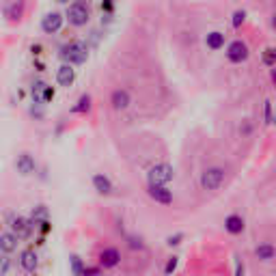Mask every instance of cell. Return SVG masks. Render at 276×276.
Segmentation results:
<instances>
[{"label": "cell", "mask_w": 276, "mask_h": 276, "mask_svg": "<svg viewBox=\"0 0 276 276\" xmlns=\"http://www.w3.org/2000/svg\"><path fill=\"white\" fill-rule=\"evenodd\" d=\"M61 58L65 61V65H82L89 58V48L82 41H72L61 50Z\"/></svg>", "instance_id": "obj_1"}, {"label": "cell", "mask_w": 276, "mask_h": 276, "mask_svg": "<svg viewBox=\"0 0 276 276\" xmlns=\"http://www.w3.org/2000/svg\"><path fill=\"white\" fill-rule=\"evenodd\" d=\"M173 166L166 162L162 164H156V166L149 168V173H147V181H149V186H166L168 181L173 179Z\"/></svg>", "instance_id": "obj_2"}, {"label": "cell", "mask_w": 276, "mask_h": 276, "mask_svg": "<svg viewBox=\"0 0 276 276\" xmlns=\"http://www.w3.org/2000/svg\"><path fill=\"white\" fill-rule=\"evenodd\" d=\"M225 184V168L222 166H209L201 173V188L203 190H218Z\"/></svg>", "instance_id": "obj_3"}, {"label": "cell", "mask_w": 276, "mask_h": 276, "mask_svg": "<svg viewBox=\"0 0 276 276\" xmlns=\"http://www.w3.org/2000/svg\"><path fill=\"white\" fill-rule=\"evenodd\" d=\"M9 229L17 239H28L35 231V225H33V220L24 218V216H13V218L9 220Z\"/></svg>", "instance_id": "obj_4"}, {"label": "cell", "mask_w": 276, "mask_h": 276, "mask_svg": "<svg viewBox=\"0 0 276 276\" xmlns=\"http://www.w3.org/2000/svg\"><path fill=\"white\" fill-rule=\"evenodd\" d=\"M121 263V250L115 248V246H106V248L99 252V263L97 266L102 270H115Z\"/></svg>", "instance_id": "obj_5"}, {"label": "cell", "mask_w": 276, "mask_h": 276, "mask_svg": "<svg viewBox=\"0 0 276 276\" xmlns=\"http://www.w3.org/2000/svg\"><path fill=\"white\" fill-rule=\"evenodd\" d=\"M227 58L231 63H244L246 58H248V45H246L242 39L231 41L227 48Z\"/></svg>", "instance_id": "obj_6"}, {"label": "cell", "mask_w": 276, "mask_h": 276, "mask_svg": "<svg viewBox=\"0 0 276 276\" xmlns=\"http://www.w3.org/2000/svg\"><path fill=\"white\" fill-rule=\"evenodd\" d=\"M67 20L72 26H84L86 22H89V9L84 7V4H72V7L67 9Z\"/></svg>", "instance_id": "obj_7"}, {"label": "cell", "mask_w": 276, "mask_h": 276, "mask_svg": "<svg viewBox=\"0 0 276 276\" xmlns=\"http://www.w3.org/2000/svg\"><path fill=\"white\" fill-rule=\"evenodd\" d=\"M255 259L261 263H272L276 259V244L272 242H259L255 246Z\"/></svg>", "instance_id": "obj_8"}, {"label": "cell", "mask_w": 276, "mask_h": 276, "mask_svg": "<svg viewBox=\"0 0 276 276\" xmlns=\"http://www.w3.org/2000/svg\"><path fill=\"white\" fill-rule=\"evenodd\" d=\"M147 195L160 205H171L173 203V192L166 186H147Z\"/></svg>", "instance_id": "obj_9"}, {"label": "cell", "mask_w": 276, "mask_h": 276, "mask_svg": "<svg viewBox=\"0 0 276 276\" xmlns=\"http://www.w3.org/2000/svg\"><path fill=\"white\" fill-rule=\"evenodd\" d=\"M20 268L24 270V272H28V274H33L35 270L39 268V257H37V252H35L33 248H26V250H22L20 252Z\"/></svg>", "instance_id": "obj_10"}, {"label": "cell", "mask_w": 276, "mask_h": 276, "mask_svg": "<svg viewBox=\"0 0 276 276\" xmlns=\"http://www.w3.org/2000/svg\"><path fill=\"white\" fill-rule=\"evenodd\" d=\"M35 168H37V164H35V158H33L31 154L17 156V160H15V171L20 173L22 177H28V175H33Z\"/></svg>", "instance_id": "obj_11"}, {"label": "cell", "mask_w": 276, "mask_h": 276, "mask_svg": "<svg viewBox=\"0 0 276 276\" xmlns=\"http://www.w3.org/2000/svg\"><path fill=\"white\" fill-rule=\"evenodd\" d=\"M61 26H63V15L56 13V11H52V13H48L43 20H41V28H43V33H48V35L58 33Z\"/></svg>", "instance_id": "obj_12"}, {"label": "cell", "mask_w": 276, "mask_h": 276, "mask_svg": "<svg viewBox=\"0 0 276 276\" xmlns=\"http://www.w3.org/2000/svg\"><path fill=\"white\" fill-rule=\"evenodd\" d=\"M244 229H246V222L239 214H231L225 218V231L229 236H239V233H244Z\"/></svg>", "instance_id": "obj_13"}, {"label": "cell", "mask_w": 276, "mask_h": 276, "mask_svg": "<svg viewBox=\"0 0 276 276\" xmlns=\"http://www.w3.org/2000/svg\"><path fill=\"white\" fill-rule=\"evenodd\" d=\"M110 104H113L115 110H125L127 106L132 104V97L125 89H117V91H113V95H110Z\"/></svg>", "instance_id": "obj_14"}, {"label": "cell", "mask_w": 276, "mask_h": 276, "mask_svg": "<svg viewBox=\"0 0 276 276\" xmlns=\"http://www.w3.org/2000/svg\"><path fill=\"white\" fill-rule=\"evenodd\" d=\"M17 239L13 233H0V255H11V252L17 250Z\"/></svg>", "instance_id": "obj_15"}, {"label": "cell", "mask_w": 276, "mask_h": 276, "mask_svg": "<svg viewBox=\"0 0 276 276\" xmlns=\"http://www.w3.org/2000/svg\"><path fill=\"white\" fill-rule=\"evenodd\" d=\"M76 80V69L72 65H61L56 72V82L61 86H72Z\"/></svg>", "instance_id": "obj_16"}, {"label": "cell", "mask_w": 276, "mask_h": 276, "mask_svg": "<svg viewBox=\"0 0 276 276\" xmlns=\"http://www.w3.org/2000/svg\"><path fill=\"white\" fill-rule=\"evenodd\" d=\"M93 186H95V190L99 195H110L113 192V181L106 177V175H95L93 177Z\"/></svg>", "instance_id": "obj_17"}, {"label": "cell", "mask_w": 276, "mask_h": 276, "mask_svg": "<svg viewBox=\"0 0 276 276\" xmlns=\"http://www.w3.org/2000/svg\"><path fill=\"white\" fill-rule=\"evenodd\" d=\"M207 48L209 50H220L222 45H225V33H220V31H214V33H209L207 35Z\"/></svg>", "instance_id": "obj_18"}, {"label": "cell", "mask_w": 276, "mask_h": 276, "mask_svg": "<svg viewBox=\"0 0 276 276\" xmlns=\"http://www.w3.org/2000/svg\"><path fill=\"white\" fill-rule=\"evenodd\" d=\"M89 108H91V95H82L80 99H78V104L72 108V113H78V115H82V113H89Z\"/></svg>", "instance_id": "obj_19"}, {"label": "cell", "mask_w": 276, "mask_h": 276, "mask_svg": "<svg viewBox=\"0 0 276 276\" xmlns=\"http://www.w3.org/2000/svg\"><path fill=\"white\" fill-rule=\"evenodd\" d=\"M45 82H35L33 84V89H31V93H33V99H35V104H43V91H45Z\"/></svg>", "instance_id": "obj_20"}, {"label": "cell", "mask_w": 276, "mask_h": 276, "mask_svg": "<svg viewBox=\"0 0 276 276\" xmlns=\"http://www.w3.org/2000/svg\"><path fill=\"white\" fill-rule=\"evenodd\" d=\"M69 263H72V274L74 276H82V270H84V263L80 261V257H72V259H69Z\"/></svg>", "instance_id": "obj_21"}, {"label": "cell", "mask_w": 276, "mask_h": 276, "mask_svg": "<svg viewBox=\"0 0 276 276\" xmlns=\"http://www.w3.org/2000/svg\"><path fill=\"white\" fill-rule=\"evenodd\" d=\"M11 270V259L9 255H0V276H7Z\"/></svg>", "instance_id": "obj_22"}, {"label": "cell", "mask_w": 276, "mask_h": 276, "mask_svg": "<svg viewBox=\"0 0 276 276\" xmlns=\"http://www.w3.org/2000/svg\"><path fill=\"white\" fill-rule=\"evenodd\" d=\"M263 63H266V65H270V67H274L276 65V50H266V54H263Z\"/></svg>", "instance_id": "obj_23"}, {"label": "cell", "mask_w": 276, "mask_h": 276, "mask_svg": "<svg viewBox=\"0 0 276 276\" xmlns=\"http://www.w3.org/2000/svg\"><path fill=\"white\" fill-rule=\"evenodd\" d=\"M177 263H179V259H177V257H171V259L166 261V268H164V274H166V276H171V274L175 272V270H177Z\"/></svg>", "instance_id": "obj_24"}, {"label": "cell", "mask_w": 276, "mask_h": 276, "mask_svg": "<svg viewBox=\"0 0 276 276\" xmlns=\"http://www.w3.org/2000/svg\"><path fill=\"white\" fill-rule=\"evenodd\" d=\"M82 276H102V268L99 266H84Z\"/></svg>", "instance_id": "obj_25"}, {"label": "cell", "mask_w": 276, "mask_h": 276, "mask_svg": "<svg viewBox=\"0 0 276 276\" xmlns=\"http://www.w3.org/2000/svg\"><path fill=\"white\" fill-rule=\"evenodd\" d=\"M244 20H246V13H244V11H236V13H233V26H236V28L242 26Z\"/></svg>", "instance_id": "obj_26"}, {"label": "cell", "mask_w": 276, "mask_h": 276, "mask_svg": "<svg viewBox=\"0 0 276 276\" xmlns=\"http://www.w3.org/2000/svg\"><path fill=\"white\" fill-rule=\"evenodd\" d=\"M181 239H184V233H177V236H168L166 237V244L173 248V246H179L181 244Z\"/></svg>", "instance_id": "obj_27"}, {"label": "cell", "mask_w": 276, "mask_h": 276, "mask_svg": "<svg viewBox=\"0 0 276 276\" xmlns=\"http://www.w3.org/2000/svg\"><path fill=\"white\" fill-rule=\"evenodd\" d=\"M54 99V86H45V91H43V104H48Z\"/></svg>", "instance_id": "obj_28"}, {"label": "cell", "mask_w": 276, "mask_h": 276, "mask_svg": "<svg viewBox=\"0 0 276 276\" xmlns=\"http://www.w3.org/2000/svg\"><path fill=\"white\" fill-rule=\"evenodd\" d=\"M7 15H9V17H20V15H22V7H13V9H7Z\"/></svg>", "instance_id": "obj_29"}, {"label": "cell", "mask_w": 276, "mask_h": 276, "mask_svg": "<svg viewBox=\"0 0 276 276\" xmlns=\"http://www.w3.org/2000/svg\"><path fill=\"white\" fill-rule=\"evenodd\" d=\"M272 121V106H270V102H266V123Z\"/></svg>", "instance_id": "obj_30"}, {"label": "cell", "mask_w": 276, "mask_h": 276, "mask_svg": "<svg viewBox=\"0 0 276 276\" xmlns=\"http://www.w3.org/2000/svg\"><path fill=\"white\" fill-rule=\"evenodd\" d=\"M272 26L276 28V15H274V20H272Z\"/></svg>", "instance_id": "obj_31"}, {"label": "cell", "mask_w": 276, "mask_h": 276, "mask_svg": "<svg viewBox=\"0 0 276 276\" xmlns=\"http://www.w3.org/2000/svg\"><path fill=\"white\" fill-rule=\"evenodd\" d=\"M58 2H69V0H58Z\"/></svg>", "instance_id": "obj_32"}, {"label": "cell", "mask_w": 276, "mask_h": 276, "mask_svg": "<svg viewBox=\"0 0 276 276\" xmlns=\"http://www.w3.org/2000/svg\"><path fill=\"white\" fill-rule=\"evenodd\" d=\"M272 121H274V123H276V115H274V119H272Z\"/></svg>", "instance_id": "obj_33"}, {"label": "cell", "mask_w": 276, "mask_h": 276, "mask_svg": "<svg viewBox=\"0 0 276 276\" xmlns=\"http://www.w3.org/2000/svg\"><path fill=\"white\" fill-rule=\"evenodd\" d=\"M15 2H17V0H15Z\"/></svg>", "instance_id": "obj_34"}]
</instances>
